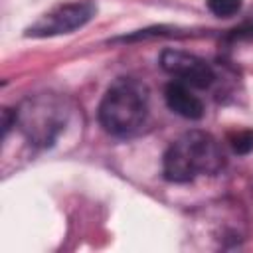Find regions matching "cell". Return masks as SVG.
I'll list each match as a JSON object with an SVG mask.
<instances>
[{"label": "cell", "mask_w": 253, "mask_h": 253, "mask_svg": "<svg viewBox=\"0 0 253 253\" xmlns=\"http://www.w3.org/2000/svg\"><path fill=\"white\" fill-rule=\"evenodd\" d=\"M225 158L219 142L204 130H188L162 156V174L168 182L186 184L204 174H217Z\"/></svg>", "instance_id": "obj_1"}, {"label": "cell", "mask_w": 253, "mask_h": 253, "mask_svg": "<svg viewBox=\"0 0 253 253\" xmlns=\"http://www.w3.org/2000/svg\"><path fill=\"white\" fill-rule=\"evenodd\" d=\"M101 126L119 138L136 134L148 117V89L132 77H119L103 95L97 111Z\"/></svg>", "instance_id": "obj_2"}, {"label": "cell", "mask_w": 253, "mask_h": 253, "mask_svg": "<svg viewBox=\"0 0 253 253\" xmlns=\"http://www.w3.org/2000/svg\"><path fill=\"white\" fill-rule=\"evenodd\" d=\"M67 123L65 101L57 95H38L26 99L16 111V125L26 138L38 146H51Z\"/></svg>", "instance_id": "obj_3"}, {"label": "cell", "mask_w": 253, "mask_h": 253, "mask_svg": "<svg viewBox=\"0 0 253 253\" xmlns=\"http://www.w3.org/2000/svg\"><path fill=\"white\" fill-rule=\"evenodd\" d=\"M95 14H97V6L91 0L61 4L53 8L51 12L43 14L30 28H26V36L28 38H53L61 34H73L75 30H81L83 26H87Z\"/></svg>", "instance_id": "obj_4"}, {"label": "cell", "mask_w": 253, "mask_h": 253, "mask_svg": "<svg viewBox=\"0 0 253 253\" xmlns=\"http://www.w3.org/2000/svg\"><path fill=\"white\" fill-rule=\"evenodd\" d=\"M160 67L166 73L178 77L176 81H182L196 89H208L215 81V73L211 65L206 59L188 51L164 49L160 53Z\"/></svg>", "instance_id": "obj_5"}, {"label": "cell", "mask_w": 253, "mask_h": 253, "mask_svg": "<svg viewBox=\"0 0 253 253\" xmlns=\"http://www.w3.org/2000/svg\"><path fill=\"white\" fill-rule=\"evenodd\" d=\"M164 101L168 109L184 119L198 121L204 117V103L192 93L190 85L182 81H172L164 89Z\"/></svg>", "instance_id": "obj_6"}, {"label": "cell", "mask_w": 253, "mask_h": 253, "mask_svg": "<svg viewBox=\"0 0 253 253\" xmlns=\"http://www.w3.org/2000/svg\"><path fill=\"white\" fill-rule=\"evenodd\" d=\"M174 38V36H180V30L178 28H170V26H152V28H146V30H138L130 36H125V38H119L121 42H134V40H148V38Z\"/></svg>", "instance_id": "obj_7"}, {"label": "cell", "mask_w": 253, "mask_h": 253, "mask_svg": "<svg viewBox=\"0 0 253 253\" xmlns=\"http://www.w3.org/2000/svg\"><path fill=\"white\" fill-rule=\"evenodd\" d=\"M208 10L217 18H231L241 10L243 0H206Z\"/></svg>", "instance_id": "obj_8"}, {"label": "cell", "mask_w": 253, "mask_h": 253, "mask_svg": "<svg viewBox=\"0 0 253 253\" xmlns=\"http://www.w3.org/2000/svg\"><path fill=\"white\" fill-rule=\"evenodd\" d=\"M229 144L235 154L245 156V154L253 152V130L245 128V130H237V132L229 134Z\"/></svg>", "instance_id": "obj_9"}]
</instances>
